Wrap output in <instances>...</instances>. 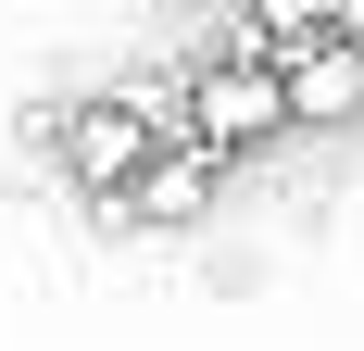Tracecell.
<instances>
[{
	"label": "cell",
	"instance_id": "obj_2",
	"mask_svg": "<svg viewBox=\"0 0 364 351\" xmlns=\"http://www.w3.org/2000/svg\"><path fill=\"white\" fill-rule=\"evenodd\" d=\"M176 126L214 151V163H226V151H264L277 126H289V101H277V63H264V50H226V63H201V75H188V101H176Z\"/></svg>",
	"mask_w": 364,
	"mask_h": 351
},
{
	"label": "cell",
	"instance_id": "obj_4",
	"mask_svg": "<svg viewBox=\"0 0 364 351\" xmlns=\"http://www.w3.org/2000/svg\"><path fill=\"white\" fill-rule=\"evenodd\" d=\"M201 201H214V151H201V139H164L126 188H113V213H139V226H188Z\"/></svg>",
	"mask_w": 364,
	"mask_h": 351
},
{
	"label": "cell",
	"instance_id": "obj_1",
	"mask_svg": "<svg viewBox=\"0 0 364 351\" xmlns=\"http://www.w3.org/2000/svg\"><path fill=\"white\" fill-rule=\"evenodd\" d=\"M164 139H176V88H113V101H75V113H63V163H75V188H101V201H113Z\"/></svg>",
	"mask_w": 364,
	"mask_h": 351
},
{
	"label": "cell",
	"instance_id": "obj_6",
	"mask_svg": "<svg viewBox=\"0 0 364 351\" xmlns=\"http://www.w3.org/2000/svg\"><path fill=\"white\" fill-rule=\"evenodd\" d=\"M327 38H352V50H364V0H327Z\"/></svg>",
	"mask_w": 364,
	"mask_h": 351
},
{
	"label": "cell",
	"instance_id": "obj_3",
	"mask_svg": "<svg viewBox=\"0 0 364 351\" xmlns=\"http://www.w3.org/2000/svg\"><path fill=\"white\" fill-rule=\"evenodd\" d=\"M264 63H277L289 126H352V113H364V50H352V38H301V50H264Z\"/></svg>",
	"mask_w": 364,
	"mask_h": 351
},
{
	"label": "cell",
	"instance_id": "obj_5",
	"mask_svg": "<svg viewBox=\"0 0 364 351\" xmlns=\"http://www.w3.org/2000/svg\"><path fill=\"white\" fill-rule=\"evenodd\" d=\"M327 38V0H252V50H301Z\"/></svg>",
	"mask_w": 364,
	"mask_h": 351
}]
</instances>
